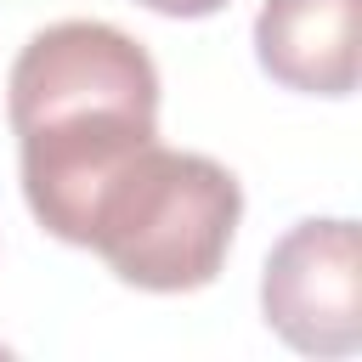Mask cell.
<instances>
[{
    "label": "cell",
    "instance_id": "1",
    "mask_svg": "<svg viewBox=\"0 0 362 362\" xmlns=\"http://www.w3.org/2000/svg\"><path fill=\"white\" fill-rule=\"evenodd\" d=\"M6 113L34 221L79 249L102 187L158 141V68L113 23H51L17 51Z\"/></svg>",
    "mask_w": 362,
    "mask_h": 362
},
{
    "label": "cell",
    "instance_id": "2",
    "mask_svg": "<svg viewBox=\"0 0 362 362\" xmlns=\"http://www.w3.org/2000/svg\"><path fill=\"white\" fill-rule=\"evenodd\" d=\"M238 221L243 187L226 164L153 141L102 187L79 249H96L130 288L187 294L215 283Z\"/></svg>",
    "mask_w": 362,
    "mask_h": 362
},
{
    "label": "cell",
    "instance_id": "3",
    "mask_svg": "<svg viewBox=\"0 0 362 362\" xmlns=\"http://www.w3.org/2000/svg\"><path fill=\"white\" fill-rule=\"evenodd\" d=\"M266 328L305 356H351L362 345V243L356 221H300L260 272Z\"/></svg>",
    "mask_w": 362,
    "mask_h": 362
},
{
    "label": "cell",
    "instance_id": "4",
    "mask_svg": "<svg viewBox=\"0 0 362 362\" xmlns=\"http://www.w3.org/2000/svg\"><path fill=\"white\" fill-rule=\"evenodd\" d=\"M356 17H362V0H266L255 17V57L288 90L351 96Z\"/></svg>",
    "mask_w": 362,
    "mask_h": 362
},
{
    "label": "cell",
    "instance_id": "5",
    "mask_svg": "<svg viewBox=\"0 0 362 362\" xmlns=\"http://www.w3.org/2000/svg\"><path fill=\"white\" fill-rule=\"evenodd\" d=\"M147 11H158V17H209V11H221L226 0H141Z\"/></svg>",
    "mask_w": 362,
    "mask_h": 362
}]
</instances>
